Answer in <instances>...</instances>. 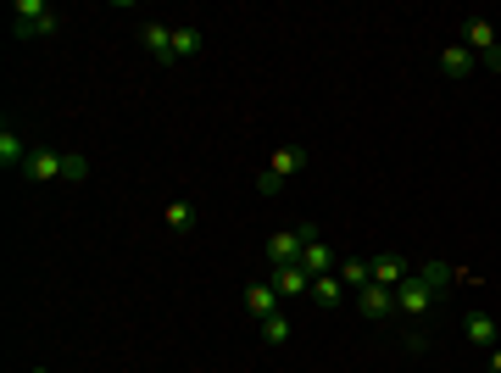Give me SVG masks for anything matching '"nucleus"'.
Listing matches in <instances>:
<instances>
[{
  "label": "nucleus",
  "mask_w": 501,
  "mask_h": 373,
  "mask_svg": "<svg viewBox=\"0 0 501 373\" xmlns=\"http://www.w3.org/2000/svg\"><path fill=\"white\" fill-rule=\"evenodd\" d=\"M446 279H451V267H446V262L418 267L407 284H395V312L407 318V323H423V318L434 312V301H441V284H446Z\"/></svg>",
  "instance_id": "f257e3e1"
},
{
  "label": "nucleus",
  "mask_w": 501,
  "mask_h": 373,
  "mask_svg": "<svg viewBox=\"0 0 501 373\" xmlns=\"http://www.w3.org/2000/svg\"><path fill=\"white\" fill-rule=\"evenodd\" d=\"M23 179H28V184H51V179H89V162H84V156H61V151H28Z\"/></svg>",
  "instance_id": "f03ea898"
},
{
  "label": "nucleus",
  "mask_w": 501,
  "mask_h": 373,
  "mask_svg": "<svg viewBox=\"0 0 501 373\" xmlns=\"http://www.w3.org/2000/svg\"><path fill=\"white\" fill-rule=\"evenodd\" d=\"M462 45L474 51V61H479V67L501 73V45H496V28H490L485 17H468V23H462Z\"/></svg>",
  "instance_id": "7ed1b4c3"
},
{
  "label": "nucleus",
  "mask_w": 501,
  "mask_h": 373,
  "mask_svg": "<svg viewBox=\"0 0 501 373\" xmlns=\"http://www.w3.org/2000/svg\"><path fill=\"white\" fill-rule=\"evenodd\" d=\"M301 167H307V151H301V145H284V151H274V162H267L262 173H256V190H262V195H274L284 179H295V173H301Z\"/></svg>",
  "instance_id": "20e7f679"
},
{
  "label": "nucleus",
  "mask_w": 501,
  "mask_h": 373,
  "mask_svg": "<svg viewBox=\"0 0 501 373\" xmlns=\"http://www.w3.org/2000/svg\"><path fill=\"white\" fill-rule=\"evenodd\" d=\"M12 33H56V6L51 0H17L12 6Z\"/></svg>",
  "instance_id": "39448f33"
},
{
  "label": "nucleus",
  "mask_w": 501,
  "mask_h": 373,
  "mask_svg": "<svg viewBox=\"0 0 501 373\" xmlns=\"http://www.w3.org/2000/svg\"><path fill=\"white\" fill-rule=\"evenodd\" d=\"M301 267H307L312 279H318V274H334V267H340V256H334V246L323 240L318 228H307V246H301Z\"/></svg>",
  "instance_id": "423d86ee"
},
{
  "label": "nucleus",
  "mask_w": 501,
  "mask_h": 373,
  "mask_svg": "<svg viewBox=\"0 0 501 373\" xmlns=\"http://www.w3.org/2000/svg\"><path fill=\"white\" fill-rule=\"evenodd\" d=\"M367 274H374V284L395 290V284H407V279H413V267H407V256H395V251H379L374 262H367Z\"/></svg>",
  "instance_id": "0eeeda50"
},
{
  "label": "nucleus",
  "mask_w": 501,
  "mask_h": 373,
  "mask_svg": "<svg viewBox=\"0 0 501 373\" xmlns=\"http://www.w3.org/2000/svg\"><path fill=\"white\" fill-rule=\"evenodd\" d=\"M357 312L374 318V323H385V318L395 312V290H385V284H362V290H357Z\"/></svg>",
  "instance_id": "6e6552de"
},
{
  "label": "nucleus",
  "mask_w": 501,
  "mask_h": 373,
  "mask_svg": "<svg viewBox=\"0 0 501 373\" xmlns=\"http://www.w3.org/2000/svg\"><path fill=\"white\" fill-rule=\"evenodd\" d=\"M301 246H307V228H284V234H274V240H267V262H274V267L301 262Z\"/></svg>",
  "instance_id": "1a4fd4ad"
},
{
  "label": "nucleus",
  "mask_w": 501,
  "mask_h": 373,
  "mask_svg": "<svg viewBox=\"0 0 501 373\" xmlns=\"http://www.w3.org/2000/svg\"><path fill=\"white\" fill-rule=\"evenodd\" d=\"M145 51H151V61L173 67V28H167V23H145Z\"/></svg>",
  "instance_id": "9d476101"
},
{
  "label": "nucleus",
  "mask_w": 501,
  "mask_h": 373,
  "mask_svg": "<svg viewBox=\"0 0 501 373\" xmlns=\"http://www.w3.org/2000/svg\"><path fill=\"white\" fill-rule=\"evenodd\" d=\"M462 334H468V346H496L501 323H496L490 312H468V318H462Z\"/></svg>",
  "instance_id": "9b49d317"
},
{
  "label": "nucleus",
  "mask_w": 501,
  "mask_h": 373,
  "mask_svg": "<svg viewBox=\"0 0 501 373\" xmlns=\"http://www.w3.org/2000/svg\"><path fill=\"white\" fill-rule=\"evenodd\" d=\"M474 51H468V45H441V73L446 79H468V73H474Z\"/></svg>",
  "instance_id": "f8f14e48"
},
{
  "label": "nucleus",
  "mask_w": 501,
  "mask_h": 373,
  "mask_svg": "<svg viewBox=\"0 0 501 373\" xmlns=\"http://www.w3.org/2000/svg\"><path fill=\"white\" fill-rule=\"evenodd\" d=\"M274 290L279 295H301V290H312V274L301 262H284V267H274Z\"/></svg>",
  "instance_id": "ddd939ff"
},
{
  "label": "nucleus",
  "mask_w": 501,
  "mask_h": 373,
  "mask_svg": "<svg viewBox=\"0 0 501 373\" xmlns=\"http://www.w3.org/2000/svg\"><path fill=\"white\" fill-rule=\"evenodd\" d=\"M274 307H279V290L274 284H246V312L262 323V318H274Z\"/></svg>",
  "instance_id": "4468645a"
},
{
  "label": "nucleus",
  "mask_w": 501,
  "mask_h": 373,
  "mask_svg": "<svg viewBox=\"0 0 501 373\" xmlns=\"http://www.w3.org/2000/svg\"><path fill=\"white\" fill-rule=\"evenodd\" d=\"M23 162H28V145L17 140V128H12V123H0V167L12 173V167H23Z\"/></svg>",
  "instance_id": "2eb2a0df"
},
{
  "label": "nucleus",
  "mask_w": 501,
  "mask_h": 373,
  "mask_svg": "<svg viewBox=\"0 0 501 373\" xmlns=\"http://www.w3.org/2000/svg\"><path fill=\"white\" fill-rule=\"evenodd\" d=\"M340 295H346L340 274H318V279H312V301H318L323 312H334V307H340Z\"/></svg>",
  "instance_id": "dca6fc26"
},
{
  "label": "nucleus",
  "mask_w": 501,
  "mask_h": 373,
  "mask_svg": "<svg viewBox=\"0 0 501 373\" xmlns=\"http://www.w3.org/2000/svg\"><path fill=\"white\" fill-rule=\"evenodd\" d=\"M200 56V28H173V67Z\"/></svg>",
  "instance_id": "f3484780"
},
{
  "label": "nucleus",
  "mask_w": 501,
  "mask_h": 373,
  "mask_svg": "<svg viewBox=\"0 0 501 373\" xmlns=\"http://www.w3.org/2000/svg\"><path fill=\"white\" fill-rule=\"evenodd\" d=\"M334 274H340V284H374V274H367V262L362 256H340V267H334Z\"/></svg>",
  "instance_id": "a211bd4d"
},
{
  "label": "nucleus",
  "mask_w": 501,
  "mask_h": 373,
  "mask_svg": "<svg viewBox=\"0 0 501 373\" xmlns=\"http://www.w3.org/2000/svg\"><path fill=\"white\" fill-rule=\"evenodd\" d=\"M290 334H295V329H290V318H279V312H274V318H262V346H284Z\"/></svg>",
  "instance_id": "6ab92c4d"
},
{
  "label": "nucleus",
  "mask_w": 501,
  "mask_h": 373,
  "mask_svg": "<svg viewBox=\"0 0 501 373\" xmlns=\"http://www.w3.org/2000/svg\"><path fill=\"white\" fill-rule=\"evenodd\" d=\"M167 228H195V207H190V200H173V207H167Z\"/></svg>",
  "instance_id": "aec40b11"
},
{
  "label": "nucleus",
  "mask_w": 501,
  "mask_h": 373,
  "mask_svg": "<svg viewBox=\"0 0 501 373\" xmlns=\"http://www.w3.org/2000/svg\"><path fill=\"white\" fill-rule=\"evenodd\" d=\"M490 373H501V346H490Z\"/></svg>",
  "instance_id": "412c9836"
},
{
  "label": "nucleus",
  "mask_w": 501,
  "mask_h": 373,
  "mask_svg": "<svg viewBox=\"0 0 501 373\" xmlns=\"http://www.w3.org/2000/svg\"><path fill=\"white\" fill-rule=\"evenodd\" d=\"M28 373H45V368H28Z\"/></svg>",
  "instance_id": "4be33fe9"
},
{
  "label": "nucleus",
  "mask_w": 501,
  "mask_h": 373,
  "mask_svg": "<svg viewBox=\"0 0 501 373\" xmlns=\"http://www.w3.org/2000/svg\"><path fill=\"white\" fill-rule=\"evenodd\" d=\"M496 346H501V334H496Z\"/></svg>",
  "instance_id": "5701e85b"
}]
</instances>
